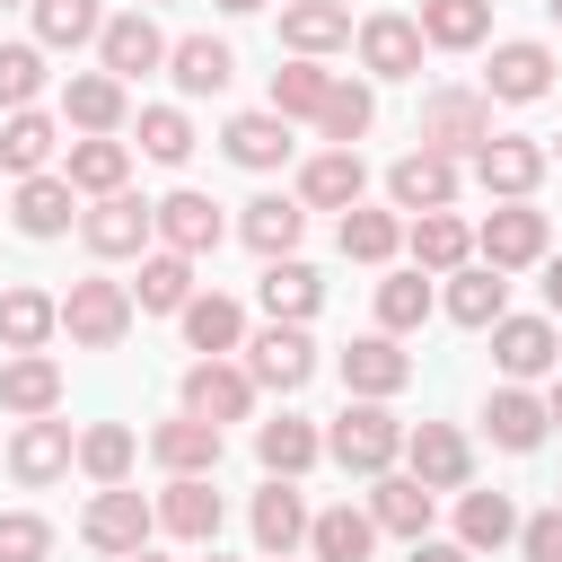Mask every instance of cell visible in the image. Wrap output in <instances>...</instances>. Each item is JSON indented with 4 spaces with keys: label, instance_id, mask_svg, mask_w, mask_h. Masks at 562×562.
Segmentation results:
<instances>
[{
    "label": "cell",
    "instance_id": "obj_1",
    "mask_svg": "<svg viewBox=\"0 0 562 562\" xmlns=\"http://www.w3.org/2000/svg\"><path fill=\"white\" fill-rule=\"evenodd\" d=\"M395 448H404V422L386 413V395H351V404L334 413V430H325V457H334L342 474H386Z\"/></svg>",
    "mask_w": 562,
    "mask_h": 562
},
{
    "label": "cell",
    "instance_id": "obj_2",
    "mask_svg": "<svg viewBox=\"0 0 562 562\" xmlns=\"http://www.w3.org/2000/svg\"><path fill=\"white\" fill-rule=\"evenodd\" d=\"M123 325H132V290H123V281H70V299H61V334H70L79 351H114Z\"/></svg>",
    "mask_w": 562,
    "mask_h": 562
},
{
    "label": "cell",
    "instance_id": "obj_3",
    "mask_svg": "<svg viewBox=\"0 0 562 562\" xmlns=\"http://www.w3.org/2000/svg\"><path fill=\"white\" fill-rule=\"evenodd\" d=\"M492 140V97H474V88H439L430 105H422V149H483Z\"/></svg>",
    "mask_w": 562,
    "mask_h": 562
},
{
    "label": "cell",
    "instance_id": "obj_4",
    "mask_svg": "<svg viewBox=\"0 0 562 562\" xmlns=\"http://www.w3.org/2000/svg\"><path fill=\"white\" fill-rule=\"evenodd\" d=\"M246 378H255V386H281V395H290V386H307V378H316V342H307L299 325H281V316H272V325H263V334L246 342Z\"/></svg>",
    "mask_w": 562,
    "mask_h": 562
},
{
    "label": "cell",
    "instance_id": "obj_5",
    "mask_svg": "<svg viewBox=\"0 0 562 562\" xmlns=\"http://www.w3.org/2000/svg\"><path fill=\"white\" fill-rule=\"evenodd\" d=\"M149 518H158V509H149L140 492H123V483H105V492L88 501V518H79V536H88L97 553H140V544H149Z\"/></svg>",
    "mask_w": 562,
    "mask_h": 562
},
{
    "label": "cell",
    "instance_id": "obj_6",
    "mask_svg": "<svg viewBox=\"0 0 562 562\" xmlns=\"http://www.w3.org/2000/svg\"><path fill=\"white\" fill-rule=\"evenodd\" d=\"M386 193H395V211H448L457 202V158L448 149H404L386 167Z\"/></svg>",
    "mask_w": 562,
    "mask_h": 562
},
{
    "label": "cell",
    "instance_id": "obj_7",
    "mask_svg": "<svg viewBox=\"0 0 562 562\" xmlns=\"http://www.w3.org/2000/svg\"><path fill=\"white\" fill-rule=\"evenodd\" d=\"M149 228H158V202H132V193H97V211L79 220L88 255H140Z\"/></svg>",
    "mask_w": 562,
    "mask_h": 562
},
{
    "label": "cell",
    "instance_id": "obj_8",
    "mask_svg": "<svg viewBox=\"0 0 562 562\" xmlns=\"http://www.w3.org/2000/svg\"><path fill=\"white\" fill-rule=\"evenodd\" d=\"M474 176H483V193L527 202V193H536V176H544V149H536V140H518V132H492V140L474 149Z\"/></svg>",
    "mask_w": 562,
    "mask_h": 562
},
{
    "label": "cell",
    "instance_id": "obj_9",
    "mask_svg": "<svg viewBox=\"0 0 562 562\" xmlns=\"http://www.w3.org/2000/svg\"><path fill=\"white\" fill-rule=\"evenodd\" d=\"M483 263L492 272H518V263H544V211H527V202H501L492 220H483Z\"/></svg>",
    "mask_w": 562,
    "mask_h": 562
},
{
    "label": "cell",
    "instance_id": "obj_10",
    "mask_svg": "<svg viewBox=\"0 0 562 562\" xmlns=\"http://www.w3.org/2000/svg\"><path fill=\"white\" fill-rule=\"evenodd\" d=\"M360 61H369L378 79H413V70H422V18H395V9L360 18Z\"/></svg>",
    "mask_w": 562,
    "mask_h": 562
},
{
    "label": "cell",
    "instance_id": "obj_11",
    "mask_svg": "<svg viewBox=\"0 0 562 562\" xmlns=\"http://www.w3.org/2000/svg\"><path fill=\"white\" fill-rule=\"evenodd\" d=\"M544 88H553V53H544V44H492L483 97H501V105H536Z\"/></svg>",
    "mask_w": 562,
    "mask_h": 562
},
{
    "label": "cell",
    "instance_id": "obj_12",
    "mask_svg": "<svg viewBox=\"0 0 562 562\" xmlns=\"http://www.w3.org/2000/svg\"><path fill=\"white\" fill-rule=\"evenodd\" d=\"M246 404H255V378H246V369H228V360H193V369H184V413H202V422H246Z\"/></svg>",
    "mask_w": 562,
    "mask_h": 562
},
{
    "label": "cell",
    "instance_id": "obj_13",
    "mask_svg": "<svg viewBox=\"0 0 562 562\" xmlns=\"http://www.w3.org/2000/svg\"><path fill=\"white\" fill-rule=\"evenodd\" d=\"M70 457H79V448H70V422H53V413H35V422L9 439V474H18V483H53V474H70Z\"/></svg>",
    "mask_w": 562,
    "mask_h": 562
},
{
    "label": "cell",
    "instance_id": "obj_14",
    "mask_svg": "<svg viewBox=\"0 0 562 562\" xmlns=\"http://www.w3.org/2000/svg\"><path fill=\"white\" fill-rule=\"evenodd\" d=\"M149 457H158L167 474H211V465H220V422L176 413V422H158V430H149Z\"/></svg>",
    "mask_w": 562,
    "mask_h": 562
},
{
    "label": "cell",
    "instance_id": "obj_15",
    "mask_svg": "<svg viewBox=\"0 0 562 562\" xmlns=\"http://www.w3.org/2000/svg\"><path fill=\"white\" fill-rule=\"evenodd\" d=\"M97 53H105V70H114V79H140V70H158V61H167V35H158L140 9H123V18H105Z\"/></svg>",
    "mask_w": 562,
    "mask_h": 562
},
{
    "label": "cell",
    "instance_id": "obj_16",
    "mask_svg": "<svg viewBox=\"0 0 562 562\" xmlns=\"http://www.w3.org/2000/svg\"><path fill=\"white\" fill-rule=\"evenodd\" d=\"M492 360H501L509 378H544V369L562 360V342H553L544 316H501V325H492Z\"/></svg>",
    "mask_w": 562,
    "mask_h": 562
},
{
    "label": "cell",
    "instance_id": "obj_17",
    "mask_svg": "<svg viewBox=\"0 0 562 562\" xmlns=\"http://www.w3.org/2000/svg\"><path fill=\"white\" fill-rule=\"evenodd\" d=\"M158 527L184 536V544H211V536H220V492H211V474H176L167 501H158Z\"/></svg>",
    "mask_w": 562,
    "mask_h": 562
},
{
    "label": "cell",
    "instance_id": "obj_18",
    "mask_svg": "<svg viewBox=\"0 0 562 562\" xmlns=\"http://www.w3.org/2000/svg\"><path fill=\"white\" fill-rule=\"evenodd\" d=\"M360 184H369L360 149H325V158H307V176H299V202H307V211H351V202H360Z\"/></svg>",
    "mask_w": 562,
    "mask_h": 562
},
{
    "label": "cell",
    "instance_id": "obj_19",
    "mask_svg": "<svg viewBox=\"0 0 562 562\" xmlns=\"http://www.w3.org/2000/svg\"><path fill=\"white\" fill-rule=\"evenodd\" d=\"M404 378H413V360L395 351V334H360V342L342 351V386H351V395H395Z\"/></svg>",
    "mask_w": 562,
    "mask_h": 562
},
{
    "label": "cell",
    "instance_id": "obj_20",
    "mask_svg": "<svg viewBox=\"0 0 562 562\" xmlns=\"http://www.w3.org/2000/svg\"><path fill=\"white\" fill-rule=\"evenodd\" d=\"M167 70H176L184 97H220L228 70H237V53H228L220 35H184V44H167Z\"/></svg>",
    "mask_w": 562,
    "mask_h": 562
},
{
    "label": "cell",
    "instance_id": "obj_21",
    "mask_svg": "<svg viewBox=\"0 0 562 562\" xmlns=\"http://www.w3.org/2000/svg\"><path fill=\"white\" fill-rule=\"evenodd\" d=\"M79 211V184L70 176H18V228L26 237H61Z\"/></svg>",
    "mask_w": 562,
    "mask_h": 562
},
{
    "label": "cell",
    "instance_id": "obj_22",
    "mask_svg": "<svg viewBox=\"0 0 562 562\" xmlns=\"http://www.w3.org/2000/svg\"><path fill=\"white\" fill-rule=\"evenodd\" d=\"M158 237H167L176 255H211V246H220V202H211V193H167V202H158Z\"/></svg>",
    "mask_w": 562,
    "mask_h": 562
},
{
    "label": "cell",
    "instance_id": "obj_23",
    "mask_svg": "<svg viewBox=\"0 0 562 562\" xmlns=\"http://www.w3.org/2000/svg\"><path fill=\"white\" fill-rule=\"evenodd\" d=\"M369 518H378L386 536H430V483H422V474H378Z\"/></svg>",
    "mask_w": 562,
    "mask_h": 562
},
{
    "label": "cell",
    "instance_id": "obj_24",
    "mask_svg": "<svg viewBox=\"0 0 562 562\" xmlns=\"http://www.w3.org/2000/svg\"><path fill=\"white\" fill-rule=\"evenodd\" d=\"M0 404H9V413H26V422H35V413H53V404H61V369H53L44 351L0 360Z\"/></svg>",
    "mask_w": 562,
    "mask_h": 562
},
{
    "label": "cell",
    "instance_id": "obj_25",
    "mask_svg": "<svg viewBox=\"0 0 562 562\" xmlns=\"http://www.w3.org/2000/svg\"><path fill=\"white\" fill-rule=\"evenodd\" d=\"M281 44L290 53H334V44H351V9L342 0H290L281 9Z\"/></svg>",
    "mask_w": 562,
    "mask_h": 562
},
{
    "label": "cell",
    "instance_id": "obj_26",
    "mask_svg": "<svg viewBox=\"0 0 562 562\" xmlns=\"http://www.w3.org/2000/svg\"><path fill=\"white\" fill-rule=\"evenodd\" d=\"M483 35H492V0H422V44L474 53Z\"/></svg>",
    "mask_w": 562,
    "mask_h": 562
},
{
    "label": "cell",
    "instance_id": "obj_27",
    "mask_svg": "<svg viewBox=\"0 0 562 562\" xmlns=\"http://www.w3.org/2000/svg\"><path fill=\"white\" fill-rule=\"evenodd\" d=\"M237 228H246V246L272 263V255H290V246H299V228H307V202H290V193H263V202H246V220H237Z\"/></svg>",
    "mask_w": 562,
    "mask_h": 562
},
{
    "label": "cell",
    "instance_id": "obj_28",
    "mask_svg": "<svg viewBox=\"0 0 562 562\" xmlns=\"http://www.w3.org/2000/svg\"><path fill=\"white\" fill-rule=\"evenodd\" d=\"M132 299L149 307V316H184V299H193V255H140V281H132Z\"/></svg>",
    "mask_w": 562,
    "mask_h": 562
},
{
    "label": "cell",
    "instance_id": "obj_29",
    "mask_svg": "<svg viewBox=\"0 0 562 562\" xmlns=\"http://www.w3.org/2000/svg\"><path fill=\"white\" fill-rule=\"evenodd\" d=\"M316 299H325V281H316L299 255H272V263H263V307H272L281 325H307V316H316Z\"/></svg>",
    "mask_w": 562,
    "mask_h": 562
},
{
    "label": "cell",
    "instance_id": "obj_30",
    "mask_svg": "<svg viewBox=\"0 0 562 562\" xmlns=\"http://www.w3.org/2000/svg\"><path fill=\"white\" fill-rule=\"evenodd\" d=\"M404 457H413V474H422L430 492H457V483H465V439H457L448 422H422V430L404 439Z\"/></svg>",
    "mask_w": 562,
    "mask_h": 562
},
{
    "label": "cell",
    "instance_id": "obj_31",
    "mask_svg": "<svg viewBox=\"0 0 562 562\" xmlns=\"http://www.w3.org/2000/svg\"><path fill=\"white\" fill-rule=\"evenodd\" d=\"M299 536H307V501L290 492V474H272V483L255 492V544H263V553H290Z\"/></svg>",
    "mask_w": 562,
    "mask_h": 562
},
{
    "label": "cell",
    "instance_id": "obj_32",
    "mask_svg": "<svg viewBox=\"0 0 562 562\" xmlns=\"http://www.w3.org/2000/svg\"><path fill=\"white\" fill-rule=\"evenodd\" d=\"M53 325H61V299H44V290H0V342H9V351H44Z\"/></svg>",
    "mask_w": 562,
    "mask_h": 562
},
{
    "label": "cell",
    "instance_id": "obj_33",
    "mask_svg": "<svg viewBox=\"0 0 562 562\" xmlns=\"http://www.w3.org/2000/svg\"><path fill=\"white\" fill-rule=\"evenodd\" d=\"M61 114H70L79 132H114V123H123V79H114V70H79V79L61 88Z\"/></svg>",
    "mask_w": 562,
    "mask_h": 562
},
{
    "label": "cell",
    "instance_id": "obj_34",
    "mask_svg": "<svg viewBox=\"0 0 562 562\" xmlns=\"http://www.w3.org/2000/svg\"><path fill=\"white\" fill-rule=\"evenodd\" d=\"M413 263H430V272H457L465 255H474V228L465 220H448V211H413Z\"/></svg>",
    "mask_w": 562,
    "mask_h": 562
},
{
    "label": "cell",
    "instance_id": "obj_35",
    "mask_svg": "<svg viewBox=\"0 0 562 562\" xmlns=\"http://www.w3.org/2000/svg\"><path fill=\"white\" fill-rule=\"evenodd\" d=\"M53 114H35V105H18L9 123H0V167L9 176H44V158H53Z\"/></svg>",
    "mask_w": 562,
    "mask_h": 562
},
{
    "label": "cell",
    "instance_id": "obj_36",
    "mask_svg": "<svg viewBox=\"0 0 562 562\" xmlns=\"http://www.w3.org/2000/svg\"><path fill=\"white\" fill-rule=\"evenodd\" d=\"M307 544H316V562H369L378 518L369 509H325V518H307Z\"/></svg>",
    "mask_w": 562,
    "mask_h": 562
},
{
    "label": "cell",
    "instance_id": "obj_37",
    "mask_svg": "<svg viewBox=\"0 0 562 562\" xmlns=\"http://www.w3.org/2000/svg\"><path fill=\"white\" fill-rule=\"evenodd\" d=\"M184 342H193V351H211V360H220V351H237V342H246L237 299H220V290H211V299H184Z\"/></svg>",
    "mask_w": 562,
    "mask_h": 562
},
{
    "label": "cell",
    "instance_id": "obj_38",
    "mask_svg": "<svg viewBox=\"0 0 562 562\" xmlns=\"http://www.w3.org/2000/svg\"><path fill=\"white\" fill-rule=\"evenodd\" d=\"M518 536V509L501 501V492H465L457 501V544L465 553H492V544H509Z\"/></svg>",
    "mask_w": 562,
    "mask_h": 562
},
{
    "label": "cell",
    "instance_id": "obj_39",
    "mask_svg": "<svg viewBox=\"0 0 562 562\" xmlns=\"http://www.w3.org/2000/svg\"><path fill=\"white\" fill-rule=\"evenodd\" d=\"M325 88H334V70L316 61V53H299L290 70H272V114L290 123V114H325Z\"/></svg>",
    "mask_w": 562,
    "mask_h": 562
},
{
    "label": "cell",
    "instance_id": "obj_40",
    "mask_svg": "<svg viewBox=\"0 0 562 562\" xmlns=\"http://www.w3.org/2000/svg\"><path fill=\"white\" fill-rule=\"evenodd\" d=\"M220 140H228L237 167H281V158H290V123H281V114H237Z\"/></svg>",
    "mask_w": 562,
    "mask_h": 562
},
{
    "label": "cell",
    "instance_id": "obj_41",
    "mask_svg": "<svg viewBox=\"0 0 562 562\" xmlns=\"http://www.w3.org/2000/svg\"><path fill=\"white\" fill-rule=\"evenodd\" d=\"M123 167H132L123 140H105V132L70 140V184H79V193H123Z\"/></svg>",
    "mask_w": 562,
    "mask_h": 562
},
{
    "label": "cell",
    "instance_id": "obj_42",
    "mask_svg": "<svg viewBox=\"0 0 562 562\" xmlns=\"http://www.w3.org/2000/svg\"><path fill=\"white\" fill-rule=\"evenodd\" d=\"M316 448H325V439H316L307 422H290V413L255 430V457H263V474H307V465H316Z\"/></svg>",
    "mask_w": 562,
    "mask_h": 562
},
{
    "label": "cell",
    "instance_id": "obj_43",
    "mask_svg": "<svg viewBox=\"0 0 562 562\" xmlns=\"http://www.w3.org/2000/svg\"><path fill=\"white\" fill-rule=\"evenodd\" d=\"M316 123H325V140H334V149H351V140H360V132L378 123V97H369L360 79H334V88H325V114H316Z\"/></svg>",
    "mask_w": 562,
    "mask_h": 562
},
{
    "label": "cell",
    "instance_id": "obj_44",
    "mask_svg": "<svg viewBox=\"0 0 562 562\" xmlns=\"http://www.w3.org/2000/svg\"><path fill=\"white\" fill-rule=\"evenodd\" d=\"M395 246H404V220H395V211H360V202L342 211V255H351V263H386Z\"/></svg>",
    "mask_w": 562,
    "mask_h": 562
},
{
    "label": "cell",
    "instance_id": "obj_45",
    "mask_svg": "<svg viewBox=\"0 0 562 562\" xmlns=\"http://www.w3.org/2000/svg\"><path fill=\"white\" fill-rule=\"evenodd\" d=\"M483 422H492V439H501V448H536V439H544V422H553V413H544V404H536V395H527V386H501V395H492V413H483Z\"/></svg>",
    "mask_w": 562,
    "mask_h": 562
},
{
    "label": "cell",
    "instance_id": "obj_46",
    "mask_svg": "<svg viewBox=\"0 0 562 562\" xmlns=\"http://www.w3.org/2000/svg\"><path fill=\"white\" fill-rule=\"evenodd\" d=\"M501 299H509V281H501L492 263L448 281V316H457V325H501Z\"/></svg>",
    "mask_w": 562,
    "mask_h": 562
},
{
    "label": "cell",
    "instance_id": "obj_47",
    "mask_svg": "<svg viewBox=\"0 0 562 562\" xmlns=\"http://www.w3.org/2000/svg\"><path fill=\"white\" fill-rule=\"evenodd\" d=\"M35 35L44 44H88V35H105V18H97V0H35Z\"/></svg>",
    "mask_w": 562,
    "mask_h": 562
},
{
    "label": "cell",
    "instance_id": "obj_48",
    "mask_svg": "<svg viewBox=\"0 0 562 562\" xmlns=\"http://www.w3.org/2000/svg\"><path fill=\"white\" fill-rule=\"evenodd\" d=\"M422 316H430V281H422V272L378 281V325H386V334H413Z\"/></svg>",
    "mask_w": 562,
    "mask_h": 562
},
{
    "label": "cell",
    "instance_id": "obj_49",
    "mask_svg": "<svg viewBox=\"0 0 562 562\" xmlns=\"http://www.w3.org/2000/svg\"><path fill=\"white\" fill-rule=\"evenodd\" d=\"M132 448H140V439H132L123 422H97V430L79 439V465H88L97 483H123V474H132Z\"/></svg>",
    "mask_w": 562,
    "mask_h": 562
},
{
    "label": "cell",
    "instance_id": "obj_50",
    "mask_svg": "<svg viewBox=\"0 0 562 562\" xmlns=\"http://www.w3.org/2000/svg\"><path fill=\"white\" fill-rule=\"evenodd\" d=\"M140 149H149L158 167H184V158H193V123H184L176 105H149V114H140Z\"/></svg>",
    "mask_w": 562,
    "mask_h": 562
},
{
    "label": "cell",
    "instance_id": "obj_51",
    "mask_svg": "<svg viewBox=\"0 0 562 562\" xmlns=\"http://www.w3.org/2000/svg\"><path fill=\"white\" fill-rule=\"evenodd\" d=\"M35 88H44V53L35 44H0V105L18 114V105H35Z\"/></svg>",
    "mask_w": 562,
    "mask_h": 562
},
{
    "label": "cell",
    "instance_id": "obj_52",
    "mask_svg": "<svg viewBox=\"0 0 562 562\" xmlns=\"http://www.w3.org/2000/svg\"><path fill=\"white\" fill-rule=\"evenodd\" d=\"M44 553H53V527L26 509H0V562H44Z\"/></svg>",
    "mask_w": 562,
    "mask_h": 562
},
{
    "label": "cell",
    "instance_id": "obj_53",
    "mask_svg": "<svg viewBox=\"0 0 562 562\" xmlns=\"http://www.w3.org/2000/svg\"><path fill=\"white\" fill-rule=\"evenodd\" d=\"M518 544H527V562H562V509L527 518V527H518Z\"/></svg>",
    "mask_w": 562,
    "mask_h": 562
},
{
    "label": "cell",
    "instance_id": "obj_54",
    "mask_svg": "<svg viewBox=\"0 0 562 562\" xmlns=\"http://www.w3.org/2000/svg\"><path fill=\"white\" fill-rule=\"evenodd\" d=\"M404 562H474V553H465V544H430V536H413V553H404Z\"/></svg>",
    "mask_w": 562,
    "mask_h": 562
},
{
    "label": "cell",
    "instance_id": "obj_55",
    "mask_svg": "<svg viewBox=\"0 0 562 562\" xmlns=\"http://www.w3.org/2000/svg\"><path fill=\"white\" fill-rule=\"evenodd\" d=\"M544 307H553V316H562V255H553V263H544Z\"/></svg>",
    "mask_w": 562,
    "mask_h": 562
},
{
    "label": "cell",
    "instance_id": "obj_56",
    "mask_svg": "<svg viewBox=\"0 0 562 562\" xmlns=\"http://www.w3.org/2000/svg\"><path fill=\"white\" fill-rule=\"evenodd\" d=\"M220 9H237V18H246V9H263V0H220Z\"/></svg>",
    "mask_w": 562,
    "mask_h": 562
},
{
    "label": "cell",
    "instance_id": "obj_57",
    "mask_svg": "<svg viewBox=\"0 0 562 562\" xmlns=\"http://www.w3.org/2000/svg\"><path fill=\"white\" fill-rule=\"evenodd\" d=\"M123 562H167V553H149V544H140V553H123Z\"/></svg>",
    "mask_w": 562,
    "mask_h": 562
},
{
    "label": "cell",
    "instance_id": "obj_58",
    "mask_svg": "<svg viewBox=\"0 0 562 562\" xmlns=\"http://www.w3.org/2000/svg\"><path fill=\"white\" fill-rule=\"evenodd\" d=\"M544 413H553V422H562V386H553V404H544Z\"/></svg>",
    "mask_w": 562,
    "mask_h": 562
},
{
    "label": "cell",
    "instance_id": "obj_59",
    "mask_svg": "<svg viewBox=\"0 0 562 562\" xmlns=\"http://www.w3.org/2000/svg\"><path fill=\"white\" fill-rule=\"evenodd\" d=\"M544 9H553V18H562V0H544Z\"/></svg>",
    "mask_w": 562,
    "mask_h": 562
},
{
    "label": "cell",
    "instance_id": "obj_60",
    "mask_svg": "<svg viewBox=\"0 0 562 562\" xmlns=\"http://www.w3.org/2000/svg\"><path fill=\"white\" fill-rule=\"evenodd\" d=\"M553 140H562V132H553ZM553 158H562V149H553Z\"/></svg>",
    "mask_w": 562,
    "mask_h": 562
},
{
    "label": "cell",
    "instance_id": "obj_61",
    "mask_svg": "<svg viewBox=\"0 0 562 562\" xmlns=\"http://www.w3.org/2000/svg\"><path fill=\"white\" fill-rule=\"evenodd\" d=\"M272 562H290V553H272Z\"/></svg>",
    "mask_w": 562,
    "mask_h": 562
},
{
    "label": "cell",
    "instance_id": "obj_62",
    "mask_svg": "<svg viewBox=\"0 0 562 562\" xmlns=\"http://www.w3.org/2000/svg\"><path fill=\"white\" fill-rule=\"evenodd\" d=\"M0 9H18V0H0Z\"/></svg>",
    "mask_w": 562,
    "mask_h": 562
},
{
    "label": "cell",
    "instance_id": "obj_63",
    "mask_svg": "<svg viewBox=\"0 0 562 562\" xmlns=\"http://www.w3.org/2000/svg\"><path fill=\"white\" fill-rule=\"evenodd\" d=\"M211 562H220V553H211Z\"/></svg>",
    "mask_w": 562,
    "mask_h": 562
}]
</instances>
